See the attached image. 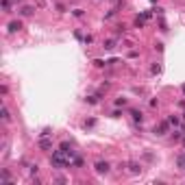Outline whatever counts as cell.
<instances>
[{
    "mask_svg": "<svg viewBox=\"0 0 185 185\" xmlns=\"http://www.w3.org/2000/svg\"><path fill=\"white\" fill-rule=\"evenodd\" d=\"M168 122H170V124H174V126H177V124H179V118H174V116H172V118H168Z\"/></svg>",
    "mask_w": 185,
    "mask_h": 185,
    "instance_id": "cell-14",
    "label": "cell"
},
{
    "mask_svg": "<svg viewBox=\"0 0 185 185\" xmlns=\"http://www.w3.org/2000/svg\"><path fill=\"white\" fill-rule=\"evenodd\" d=\"M94 168H96V172H98V174H107V172L111 170L107 161H96V165H94Z\"/></svg>",
    "mask_w": 185,
    "mask_h": 185,
    "instance_id": "cell-2",
    "label": "cell"
},
{
    "mask_svg": "<svg viewBox=\"0 0 185 185\" xmlns=\"http://www.w3.org/2000/svg\"><path fill=\"white\" fill-rule=\"evenodd\" d=\"M33 13H35V9H33V7H29V5L20 9V15H22V17H29V15H33Z\"/></svg>",
    "mask_w": 185,
    "mask_h": 185,
    "instance_id": "cell-4",
    "label": "cell"
},
{
    "mask_svg": "<svg viewBox=\"0 0 185 185\" xmlns=\"http://www.w3.org/2000/svg\"><path fill=\"white\" fill-rule=\"evenodd\" d=\"M20 29H22V24L17 22V20L15 22H9V33H15V31H20Z\"/></svg>",
    "mask_w": 185,
    "mask_h": 185,
    "instance_id": "cell-7",
    "label": "cell"
},
{
    "mask_svg": "<svg viewBox=\"0 0 185 185\" xmlns=\"http://www.w3.org/2000/svg\"><path fill=\"white\" fill-rule=\"evenodd\" d=\"M94 124H96V120H94V118H89V120H85V124H83V126L87 128V126H94Z\"/></svg>",
    "mask_w": 185,
    "mask_h": 185,
    "instance_id": "cell-13",
    "label": "cell"
},
{
    "mask_svg": "<svg viewBox=\"0 0 185 185\" xmlns=\"http://www.w3.org/2000/svg\"><path fill=\"white\" fill-rule=\"evenodd\" d=\"M39 148H42V150H50V148H52L50 140H46V137H39Z\"/></svg>",
    "mask_w": 185,
    "mask_h": 185,
    "instance_id": "cell-5",
    "label": "cell"
},
{
    "mask_svg": "<svg viewBox=\"0 0 185 185\" xmlns=\"http://www.w3.org/2000/svg\"><path fill=\"white\" fill-rule=\"evenodd\" d=\"M128 170H131L133 174H140V172H142V165L135 163V161H131V163H128Z\"/></svg>",
    "mask_w": 185,
    "mask_h": 185,
    "instance_id": "cell-6",
    "label": "cell"
},
{
    "mask_svg": "<svg viewBox=\"0 0 185 185\" xmlns=\"http://www.w3.org/2000/svg\"><path fill=\"white\" fill-rule=\"evenodd\" d=\"M116 105H118V107H120V105H126V98H118V100H116Z\"/></svg>",
    "mask_w": 185,
    "mask_h": 185,
    "instance_id": "cell-16",
    "label": "cell"
},
{
    "mask_svg": "<svg viewBox=\"0 0 185 185\" xmlns=\"http://www.w3.org/2000/svg\"><path fill=\"white\" fill-rule=\"evenodd\" d=\"M2 9L5 13H11V0H2Z\"/></svg>",
    "mask_w": 185,
    "mask_h": 185,
    "instance_id": "cell-10",
    "label": "cell"
},
{
    "mask_svg": "<svg viewBox=\"0 0 185 185\" xmlns=\"http://www.w3.org/2000/svg\"><path fill=\"white\" fill-rule=\"evenodd\" d=\"M150 72H153V74H157V72H161V66H153V68H150Z\"/></svg>",
    "mask_w": 185,
    "mask_h": 185,
    "instance_id": "cell-15",
    "label": "cell"
},
{
    "mask_svg": "<svg viewBox=\"0 0 185 185\" xmlns=\"http://www.w3.org/2000/svg\"><path fill=\"white\" fill-rule=\"evenodd\" d=\"M50 165H52V168H57V170H63V168H68V165H72V159L59 148V150H54L50 155Z\"/></svg>",
    "mask_w": 185,
    "mask_h": 185,
    "instance_id": "cell-1",
    "label": "cell"
},
{
    "mask_svg": "<svg viewBox=\"0 0 185 185\" xmlns=\"http://www.w3.org/2000/svg\"><path fill=\"white\" fill-rule=\"evenodd\" d=\"M103 48H105V50H113V48H116V39H107V42H103Z\"/></svg>",
    "mask_w": 185,
    "mask_h": 185,
    "instance_id": "cell-9",
    "label": "cell"
},
{
    "mask_svg": "<svg viewBox=\"0 0 185 185\" xmlns=\"http://www.w3.org/2000/svg\"><path fill=\"white\" fill-rule=\"evenodd\" d=\"M2 120H5V122H9V120H11V113H9L7 107H2Z\"/></svg>",
    "mask_w": 185,
    "mask_h": 185,
    "instance_id": "cell-11",
    "label": "cell"
},
{
    "mask_svg": "<svg viewBox=\"0 0 185 185\" xmlns=\"http://www.w3.org/2000/svg\"><path fill=\"white\" fill-rule=\"evenodd\" d=\"M94 66H96V68H105L107 61H103V59H94Z\"/></svg>",
    "mask_w": 185,
    "mask_h": 185,
    "instance_id": "cell-12",
    "label": "cell"
},
{
    "mask_svg": "<svg viewBox=\"0 0 185 185\" xmlns=\"http://www.w3.org/2000/svg\"><path fill=\"white\" fill-rule=\"evenodd\" d=\"M131 116H133V120H135V122H142V120H144L142 111H137V109H131Z\"/></svg>",
    "mask_w": 185,
    "mask_h": 185,
    "instance_id": "cell-8",
    "label": "cell"
},
{
    "mask_svg": "<svg viewBox=\"0 0 185 185\" xmlns=\"http://www.w3.org/2000/svg\"><path fill=\"white\" fill-rule=\"evenodd\" d=\"M183 94H185V85H183Z\"/></svg>",
    "mask_w": 185,
    "mask_h": 185,
    "instance_id": "cell-17",
    "label": "cell"
},
{
    "mask_svg": "<svg viewBox=\"0 0 185 185\" xmlns=\"http://www.w3.org/2000/svg\"><path fill=\"white\" fill-rule=\"evenodd\" d=\"M170 128V122H161L159 126H155V135H165Z\"/></svg>",
    "mask_w": 185,
    "mask_h": 185,
    "instance_id": "cell-3",
    "label": "cell"
}]
</instances>
